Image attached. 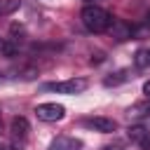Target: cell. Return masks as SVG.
I'll return each instance as SVG.
<instances>
[{"label":"cell","instance_id":"6da1fadb","mask_svg":"<svg viewBox=\"0 0 150 150\" xmlns=\"http://www.w3.org/2000/svg\"><path fill=\"white\" fill-rule=\"evenodd\" d=\"M80 19H82V26H84L89 33H103V30H108L110 23H112L110 12H105V9L98 7V5H87V7L82 9Z\"/></svg>","mask_w":150,"mask_h":150},{"label":"cell","instance_id":"7a4b0ae2","mask_svg":"<svg viewBox=\"0 0 150 150\" xmlns=\"http://www.w3.org/2000/svg\"><path fill=\"white\" fill-rule=\"evenodd\" d=\"M89 87V82L84 77H70V80H61V82H49L42 89L45 91H56V94H82Z\"/></svg>","mask_w":150,"mask_h":150},{"label":"cell","instance_id":"3957f363","mask_svg":"<svg viewBox=\"0 0 150 150\" xmlns=\"http://www.w3.org/2000/svg\"><path fill=\"white\" fill-rule=\"evenodd\" d=\"M35 115H38V120H42V122H59V120H63L66 108H63L61 103H40V105L35 108Z\"/></svg>","mask_w":150,"mask_h":150},{"label":"cell","instance_id":"277c9868","mask_svg":"<svg viewBox=\"0 0 150 150\" xmlns=\"http://www.w3.org/2000/svg\"><path fill=\"white\" fill-rule=\"evenodd\" d=\"M82 127L87 129H94L98 134H112L117 129V122L112 117H103V115H96V117H84L82 120Z\"/></svg>","mask_w":150,"mask_h":150},{"label":"cell","instance_id":"5b68a950","mask_svg":"<svg viewBox=\"0 0 150 150\" xmlns=\"http://www.w3.org/2000/svg\"><path fill=\"white\" fill-rule=\"evenodd\" d=\"M49 150H82V141L75 136H56L49 143Z\"/></svg>","mask_w":150,"mask_h":150},{"label":"cell","instance_id":"8992f818","mask_svg":"<svg viewBox=\"0 0 150 150\" xmlns=\"http://www.w3.org/2000/svg\"><path fill=\"white\" fill-rule=\"evenodd\" d=\"M9 131H12V138H14V141H23V138L28 136V131H30L28 120H26V117H14L12 124H9Z\"/></svg>","mask_w":150,"mask_h":150},{"label":"cell","instance_id":"52a82bcc","mask_svg":"<svg viewBox=\"0 0 150 150\" xmlns=\"http://www.w3.org/2000/svg\"><path fill=\"white\" fill-rule=\"evenodd\" d=\"M129 138L134 143H138L141 148L150 150V131L145 127H129Z\"/></svg>","mask_w":150,"mask_h":150},{"label":"cell","instance_id":"ba28073f","mask_svg":"<svg viewBox=\"0 0 150 150\" xmlns=\"http://www.w3.org/2000/svg\"><path fill=\"white\" fill-rule=\"evenodd\" d=\"M134 63H136V68H148V66H150V47L138 49V52L134 54Z\"/></svg>","mask_w":150,"mask_h":150},{"label":"cell","instance_id":"9c48e42d","mask_svg":"<svg viewBox=\"0 0 150 150\" xmlns=\"http://www.w3.org/2000/svg\"><path fill=\"white\" fill-rule=\"evenodd\" d=\"M21 7V0H0V16H9Z\"/></svg>","mask_w":150,"mask_h":150},{"label":"cell","instance_id":"30bf717a","mask_svg":"<svg viewBox=\"0 0 150 150\" xmlns=\"http://www.w3.org/2000/svg\"><path fill=\"white\" fill-rule=\"evenodd\" d=\"M124 80H127V73H124V70H120V73H115V75L105 77V80H103V84H105V87H115V84H120V82H124Z\"/></svg>","mask_w":150,"mask_h":150},{"label":"cell","instance_id":"8fae6325","mask_svg":"<svg viewBox=\"0 0 150 150\" xmlns=\"http://www.w3.org/2000/svg\"><path fill=\"white\" fill-rule=\"evenodd\" d=\"M143 94L150 98V80H148V82H143Z\"/></svg>","mask_w":150,"mask_h":150},{"label":"cell","instance_id":"7c38bea8","mask_svg":"<svg viewBox=\"0 0 150 150\" xmlns=\"http://www.w3.org/2000/svg\"><path fill=\"white\" fill-rule=\"evenodd\" d=\"M84 2H89V5H94V2H96V0H84Z\"/></svg>","mask_w":150,"mask_h":150},{"label":"cell","instance_id":"4fadbf2b","mask_svg":"<svg viewBox=\"0 0 150 150\" xmlns=\"http://www.w3.org/2000/svg\"><path fill=\"white\" fill-rule=\"evenodd\" d=\"M148 26H150V12H148Z\"/></svg>","mask_w":150,"mask_h":150},{"label":"cell","instance_id":"5bb4252c","mask_svg":"<svg viewBox=\"0 0 150 150\" xmlns=\"http://www.w3.org/2000/svg\"><path fill=\"white\" fill-rule=\"evenodd\" d=\"M0 150H5V148H0Z\"/></svg>","mask_w":150,"mask_h":150}]
</instances>
